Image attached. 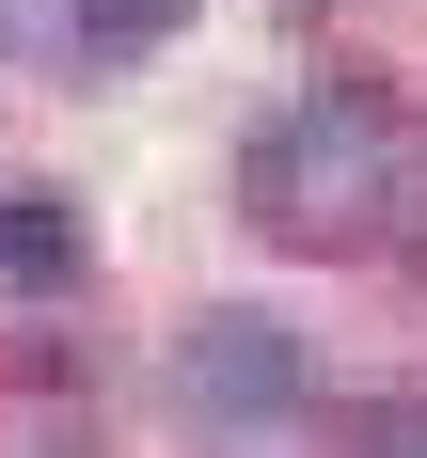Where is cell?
<instances>
[{
  "instance_id": "1",
  "label": "cell",
  "mask_w": 427,
  "mask_h": 458,
  "mask_svg": "<svg viewBox=\"0 0 427 458\" xmlns=\"http://www.w3.org/2000/svg\"><path fill=\"white\" fill-rule=\"evenodd\" d=\"M396 190H412V111L380 80H317V95H285L269 127L237 142V206H253V237H285V253L380 237Z\"/></svg>"
},
{
  "instance_id": "2",
  "label": "cell",
  "mask_w": 427,
  "mask_h": 458,
  "mask_svg": "<svg viewBox=\"0 0 427 458\" xmlns=\"http://www.w3.org/2000/svg\"><path fill=\"white\" fill-rule=\"evenodd\" d=\"M175 395L206 427H285L301 395H317V364H301V332L253 317V301H206V317L175 332Z\"/></svg>"
},
{
  "instance_id": "3",
  "label": "cell",
  "mask_w": 427,
  "mask_h": 458,
  "mask_svg": "<svg viewBox=\"0 0 427 458\" xmlns=\"http://www.w3.org/2000/svg\"><path fill=\"white\" fill-rule=\"evenodd\" d=\"M80 269H95L80 206H64V190H0V284H16V301H64Z\"/></svg>"
},
{
  "instance_id": "4",
  "label": "cell",
  "mask_w": 427,
  "mask_h": 458,
  "mask_svg": "<svg viewBox=\"0 0 427 458\" xmlns=\"http://www.w3.org/2000/svg\"><path fill=\"white\" fill-rule=\"evenodd\" d=\"M190 0H64V32H80V64H142V47L175 32Z\"/></svg>"
},
{
  "instance_id": "5",
  "label": "cell",
  "mask_w": 427,
  "mask_h": 458,
  "mask_svg": "<svg viewBox=\"0 0 427 458\" xmlns=\"http://www.w3.org/2000/svg\"><path fill=\"white\" fill-rule=\"evenodd\" d=\"M364 458H427V395H364Z\"/></svg>"
}]
</instances>
